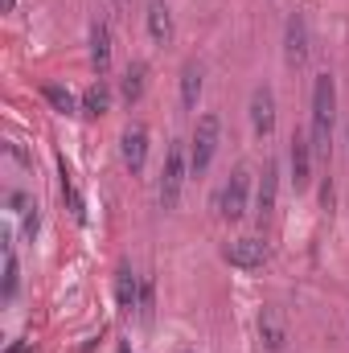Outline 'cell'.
<instances>
[{"mask_svg":"<svg viewBox=\"0 0 349 353\" xmlns=\"http://www.w3.org/2000/svg\"><path fill=\"white\" fill-rule=\"evenodd\" d=\"M333 119H337V83H333V74H317V83H312V148H317V157H329Z\"/></svg>","mask_w":349,"mask_h":353,"instance_id":"obj_1","label":"cell"},{"mask_svg":"<svg viewBox=\"0 0 349 353\" xmlns=\"http://www.w3.org/2000/svg\"><path fill=\"white\" fill-rule=\"evenodd\" d=\"M185 173H189V148H185V140H173L165 152V169H161V205L165 210H177L181 189H185Z\"/></svg>","mask_w":349,"mask_h":353,"instance_id":"obj_2","label":"cell"},{"mask_svg":"<svg viewBox=\"0 0 349 353\" xmlns=\"http://www.w3.org/2000/svg\"><path fill=\"white\" fill-rule=\"evenodd\" d=\"M218 140H222V119L210 111V115L197 119V132L189 140V173H206L210 169V161L218 152Z\"/></svg>","mask_w":349,"mask_h":353,"instance_id":"obj_3","label":"cell"},{"mask_svg":"<svg viewBox=\"0 0 349 353\" xmlns=\"http://www.w3.org/2000/svg\"><path fill=\"white\" fill-rule=\"evenodd\" d=\"M247 201H251V173H247V169H235L230 181L222 185L218 210H222L226 222H243V218H247Z\"/></svg>","mask_w":349,"mask_h":353,"instance_id":"obj_4","label":"cell"},{"mask_svg":"<svg viewBox=\"0 0 349 353\" xmlns=\"http://www.w3.org/2000/svg\"><path fill=\"white\" fill-rule=\"evenodd\" d=\"M308 21H304V12H288V21H283V58H288V66H304L308 62Z\"/></svg>","mask_w":349,"mask_h":353,"instance_id":"obj_5","label":"cell"},{"mask_svg":"<svg viewBox=\"0 0 349 353\" xmlns=\"http://www.w3.org/2000/svg\"><path fill=\"white\" fill-rule=\"evenodd\" d=\"M259 341L267 353H279L288 345V316H283V308H275V304H267L259 312Z\"/></svg>","mask_w":349,"mask_h":353,"instance_id":"obj_6","label":"cell"},{"mask_svg":"<svg viewBox=\"0 0 349 353\" xmlns=\"http://www.w3.org/2000/svg\"><path fill=\"white\" fill-rule=\"evenodd\" d=\"M312 157H317L312 140H308L304 132H296V136H292V152H288V165H292V181H296V189H308V181H312Z\"/></svg>","mask_w":349,"mask_h":353,"instance_id":"obj_7","label":"cell"},{"mask_svg":"<svg viewBox=\"0 0 349 353\" xmlns=\"http://www.w3.org/2000/svg\"><path fill=\"white\" fill-rule=\"evenodd\" d=\"M226 263L243 267V271H255V267L267 263V243L263 239H235L226 247Z\"/></svg>","mask_w":349,"mask_h":353,"instance_id":"obj_8","label":"cell"},{"mask_svg":"<svg viewBox=\"0 0 349 353\" xmlns=\"http://www.w3.org/2000/svg\"><path fill=\"white\" fill-rule=\"evenodd\" d=\"M251 128H255V136H263V140L275 132V94H271V87L251 90Z\"/></svg>","mask_w":349,"mask_h":353,"instance_id":"obj_9","label":"cell"},{"mask_svg":"<svg viewBox=\"0 0 349 353\" xmlns=\"http://www.w3.org/2000/svg\"><path fill=\"white\" fill-rule=\"evenodd\" d=\"M119 152H123V165H128L132 173H144V161H148V132H144L140 123L128 128L123 140H119Z\"/></svg>","mask_w":349,"mask_h":353,"instance_id":"obj_10","label":"cell"},{"mask_svg":"<svg viewBox=\"0 0 349 353\" xmlns=\"http://www.w3.org/2000/svg\"><path fill=\"white\" fill-rule=\"evenodd\" d=\"M140 279L144 275H136L132 267H119L115 271V304H119V312H140Z\"/></svg>","mask_w":349,"mask_h":353,"instance_id":"obj_11","label":"cell"},{"mask_svg":"<svg viewBox=\"0 0 349 353\" xmlns=\"http://www.w3.org/2000/svg\"><path fill=\"white\" fill-rule=\"evenodd\" d=\"M90 66H94L99 74L111 70V29H107L103 21L90 25Z\"/></svg>","mask_w":349,"mask_h":353,"instance_id":"obj_12","label":"cell"},{"mask_svg":"<svg viewBox=\"0 0 349 353\" xmlns=\"http://www.w3.org/2000/svg\"><path fill=\"white\" fill-rule=\"evenodd\" d=\"M148 33L157 46H169L173 41V12L165 0H148Z\"/></svg>","mask_w":349,"mask_h":353,"instance_id":"obj_13","label":"cell"},{"mask_svg":"<svg viewBox=\"0 0 349 353\" xmlns=\"http://www.w3.org/2000/svg\"><path fill=\"white\" fill-rule=\"evenodd\" d=\"M144 87H148V66H144V62H132V66L123 70V83H119L123 99H128V103H140V99H144Z\"/></svg>","mask_w":349,"mask_h":353,"instance_id":"obj_14","label":"cell"},{"mask_svg":"<svg viewBox=\"0 0 349 353\" xmlns=\"http://www.w3.org/2000/svg\"><path fill=\"white\" fill-rule=\"evenodd\" d=\"M17 283H21V263H17V251H12V243L4 239V283H0V296H4V304H12V300H17Z\"/></svg>","mask_w":349,"mask_h":353,"instance_id":"obj_15","label":"cell"},{"mask_svg":"<svg viewBox=\"0 0 349 353\" xmlns=\"http://www.w3.org/2000/svg\"><path fill=\"white\" fill-rule=\"evenodd\" d=\"M62 197H66V210H70V218L74 222H87V201H83V193L74 189V176H70V169H66V161H62Z\"/></svg>","mask_w":349,"mask_h":353,"instance_id":"obj_16","label":"cell"},{"mask_svg":"<svg viewBox=\"0 0 349 353\" xmlns=\"http://www.w3.org/2000/svg\"><path fill=\"white\" fill-rule=\"evenodd\" d=\"M197 94H201V66L197 62H185L181 70V107H197Z\"/></svg>","mask_w":349,"mask_h":353,"instance_id":"obj_17","label":"cell"},{"mask_svg":"<svg viewBox=\"0 0 349 353\" xmlns=\"http://www.w3.org/2000/svg\"><path fill=\"white\" fill-rule=\"evenodd\" d=\"M275 189H279V169L267 165L263 169V185H259V222H267L271 210H275Z\"/></svg>","mask_w":349,"mask_h":353,"instance_id":"obj_18","label":"cell"},{"mask_svg":"<svg viewBox=\"0 0 349 353\" xmlns=\"http://www.w3.org/2000/svg\"><path fill=\"white\" fill-rule=\"evenodd\" d=\"M41 99H46L54 111H62V115H74V111H79V99L66 87H58V83H46V87H41Z\"/></svg>","mask_w":349,"mask_h":353,"instance_id":"obj_19","label":"cell"},{"mask_svg":"<svg viewBox=\"0 0 349 353\" xmlns=\"http://www.w3.org/2000/svg\"><path fill=\"white\" fill-rule=\"evenodd\" d=\"M107 107H111V90L103 87V83H94V87L83 94V111H87V115H107Z\"/></svg>","mask_w":349,"mask_h":353,"instance_id":"obj_20","label":"cell"},{"mask_svg":"<svg viewBox=\"0 0 349 353\" xmlns=\"http://www.w3.org/2000/svg\"><path fill=\"white\" fill-rule=\"evenodd\" d=\"M152 308H157V288H152V279L144 275V279H140V312H136V316H140V321H152Z\"/></svg>","mask_w":349,"mask_h":353,"instance_id":"obj_21","label":"cell"},{"mask_svg":"<svg viewBox=\"0 0 349 353\" xmlns=\"http://www.w3.org/2000/svg\"><path fill=\"white\" fill-rule=\"evenodd\" d=\"M21 218H25V239L33 243V234H37V226H41V214H37V201H29Z\"/></svg>","mask_w":349,"mask_h":353,"instance_id":"obj_22","label":"cell"},{"mask_svg":"<svg viewBox=\"0 0 349 353\" xmlns=\"http://www.w3.org/2000/svg\"><path fill=\"white\" fill-rule=\"evenodd\" d=\"M4 152H8V157H12V161H17V165H25V169H29V165H33V161H29V157H25V152H21V144H12V140H8V144H4Z\"/></svg>","mask_w":349,"mask_h":353,"instance_id":"obj_23","label":"cell"},{"mask_svg":"<svg viewBox=\"0 0 349 353\" xmlns=\"http://www.w3.org/2000/svg\"><path fill=\"white\" fill-rule=\"evenodd\" d=\"M4 353H29V345H25V341H12V345H8Z\"/></svg>","mask_w":349,"mask_h":353,"instance_id":"obj_24","label":"cell"},{"mask_svg":"<svg viewBox=\"0 0 349 353\" xmlns=\"http://www.w3.org/2000/svg\"><path fill=\"white\" fill-rule=\"evenodd\" d=\"M111 4H115V8H128V0H111Z\"/></svg>","mask_w":349,"mask_h":353,"instance_id":"obj_25","label":"cell"},{"mask_svg":"<svg viewBox=\"0 0 349 353\" xmlns=\"http://www.w3.org/2000/svg\"><path fill=\"white\" fill-rule=\"evenodd\" d=\"M123 353H128V350H123Z\"/></svg>","mask_w":349,"mask_h":353,"instance_id":"obj_26","label":"cell"}]
</instances>
